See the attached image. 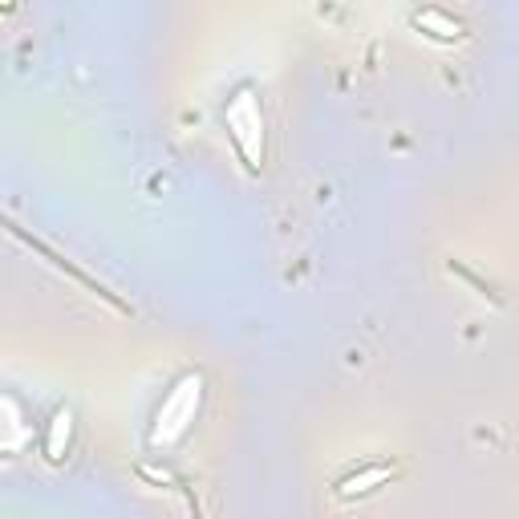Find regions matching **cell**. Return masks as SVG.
Here are the masks:
<instances>
[{
  "instance_id": "cell-3",
  "label": "cell",
  "mask_w": 519,
  "mask_h": 519,
  "mask_svg": "<svg viewBox=\"0 0 519 519\" xmlns=\"http://www.w3.org/2000/svg\"><path fill=\"white\" fill-rule=\"evenodd\" d=\"M414 29L430 33L434 41H459V37L467 33L463 21H455L451 13H442V9H418V13H414Z\"/></svg>"
},
{
  "instance_id": "cell-5",
  "label": "cell",
  "mask_w": 519,
  "mask_h": 519,
  "mask_svg": "<svg viewBox=\"0 0 519 519\" xmlns=\"http://www.w3.org/2000/svg\"><path fill=\"white\" fill-rule=\"evenodd\" d=\"M69 434H73V414H69V410H57V414L49 418V430H45V455H49L53 463L65 459V451H69Z\"/></svg>"
},
{
  "instance_id": "cell-2",
  "label": "cell",
  "mask_w": 519,
  "mask_h": 519,
  "mask_svg": "<svg viewBox=\"0 0 519 519\" xmlns=\"http://www.w3.org/2000/svg\"><path fill=\"white\" fill-rule=\"evenodd\" d=\"M228 130H232V142L240 159L248 163V171H256L264 163V114H260V102L252 90H240L232 102H228Z\"/></svg>"
},
{
  "instance_id": "cell-4",
  "label": "cell",
  "mask_w": 519,
  "mask_h": 519,
  "mask_svg": "<svg viewBox=\"0 0 519 519\" xmlns=\"http://www.w3.org/2000/svg\"><path fill=\"white\" fill-rule=\"evenodd\" d=\"M386 479H394V467H386V463H378V467H365V471H357V475H345L341 483H337V495L341 499H353V495H369L378 483H386Z\"/></svg>"
},
{
  "instance_id": "cell-1",
  "label": "cell",
  "mask_w": 519,
  "mask_h": 519,
  "mask_svg": "<svg viewBox=\"0 0 519 519\" xmlns=\"http://www.w3.org/2000/svg\"><path fill=\"white\" fill-rule=\"evenodd\" d=\"M199 398H203V378H199V374L179 378V386L163 398V406H159V414H155L151 447H171V442H179V438L187 434V426L195 422Z\"/></svg>"
}]
</instances>
